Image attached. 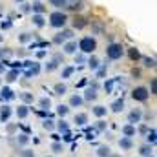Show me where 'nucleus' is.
Instances as JSON below:
<instances>
[{
  "label": "nucleus",
  "instance_id": "58836bf2",
  "mask_svg": "<svg viewBox=\"0 0 157 157\" xmlns=\"http://www.w3.org/2000/svg\"><path fill=\"white\" fill-rule=\"evenodd\" d=\"M42 128L48 130V132H53V130H55V121H51V119H44V121H42Z\"/></svg>",
  "mask_w": 157,
  "mask_h": 157
},
{
  "label": "nucleus",
  "instance_id": "4d7b16f0",
  "mask_svg": "<svg viewBox=\"0 0 157 157\" xmlns=\"http://www.w3.org/2000/svg\"><path fill=\"white\" fill-rule=\"evenodd\" d=\"M51 139H53V143H60V135H59V133H53Z\"/></svg>",
  "mask_w": 157,
  "mask_h": 157
},
{
  "label": "nucleus",
  "instance_id": "aec40b11",
  "mask_svg": "<svg viewBox=\"0 0 157 157\" xmlns=\"http://www.w3.org/2000/svg\"><path fill=\"white\" fill-rule=\"evenodd\" d=\"M144 139H146V144L155 146V143H157V132H155V128H148V132H146Z\"/></svg>",
  "mask_w": 157,
  "mask_h": 157
},
{
  "label": "nucleus",
  "instance_id": "dca6fc26",
  "mask_svg": "<svg viewBox=\"0 0 157 157\" xmlns=\"http://www.w3.org/2000/svg\"><path fill=\"white\" fill-rule=\"evenodd\" d=\"M91 113H93L97 119H102V117H106L108 108H106V106H102V104H97V106H93V108H91Z\"/></svg>",
  "mask_w": 157,
  "mask_h": 157
},
{
  "label": "nucleus",
  "instance_id": "79ce46f5",
  "mask_svg": "<svg viewBox=\"0 0 157 157\" xmlns=\"http://www.w3.org/2000/svg\"><path fill=\"white\" fill-rule=\"evenodd\" d=\"M148 93L150 95H155L157 93V78H150V88H148Z\"/></svg>",
  "mask_w": 157,
  "mask_h": 157
},
{
  "label": "nucleus",
  "instance_id": "0eeeda50",
  "mask_svg": "<svg viewBox=\"0 0 157 157\" xmlns=\"http://www.w3.org/2000/svg\"><path fill=\"white\" fill-rule=\"evenodd\" d=\"M73 39V29H68V28H62L59 33H55V37H53V44H57V46H62L66 40H71Z\"/></svg>",
  "mask_w": 157,
  "mask_h": 157
},
{
  "label": "nucleus",
  "instance_id": "423d86ee",
  "mask_svg": "<svg viewBox=\"0 0 157 157\" xmlns=\"http://www.w3.org/2000/svg\"><path fill=\"white\" fill-rule=\"evenodd\" d=\"M22 70H24V77H33V75H39L40 73V62H31V60H26L22 62Z\"/></svg>",
  "mask_w": 157,
  "mask_h": 157
},
{
  "label": "nucleus",
  "instance_id": "b1692460",
  "mask_svg": "<svg viewBox=\"0 0 157 157\" xmlns=\"http://www.w3.org/2000/svg\"><path fill=\"white\" fill-rule=\"evenodd\" d=\"M86 64H88V68H90L91 71H95V70L101 66V60H99V57H95V55H90V57L86 59Z\"/></svg>",
  "mask_w": 157,
  "mask_h": 157
},
{
  "label": "nucleus",
  "instance_id": "9d476101",
  "mask_svg": "<svg viewBox=\"0 0 157 157\" xmlns=\"http://www.w3.org/2000/svg\"><path fill=\"white\" fill-rule=\"evenodd\" d=\"M11 115H13V108L7 102L0 104V122H7L11 119Z\"/></svg>",
  "mask_w": 157,
  "mask_h": 157
},
{
  "label": "nucleus",
  "instance_id": "2eb2a0df",
  "mask_svg": "<svg viewBox=\"0 0 157 157\" xmlns=\"http://www.w3.org/2000/svg\"><path fill=\"white\" fill-rule=\"evenodd\" d=\"M82 7H84L82 6V0H68V4H66V9L68 11H73V13H78Z\"/></svg>",
  "mask_w": 157,
  "mask_h": 157
},
{
  "label": "nucleus",
  "instance_id": "1a4fd4ad",
  "mask_svg": "<svg viewBox=\"0 0 157 157\" xmlns=\"http://www.w3.org/2000/svg\"><path fill=\"white\" fill-rule=\"evenodd\" d=\"M143 115H144V113H143V110H141V108H133V110L128 113L126 122H128V124H133V126H137V124L143 121Z\"/></svg>",
  "mask_w": 157,
  "mask_h": 157
},
{
  "label": "nucleus",
  "instance_id": "4c0bfd02",
  "mask_svg": "<svg viewBox=\"0 0 157 157\" xmlns=\"http://www.w3.org/2000/svg\"><path fill=\"white\" fill-rule=\"evenodd\" d=\"M31 40H33V35H31V33H26V31H24V33L18 35V42H20V44H29Z\"/></svg>",
  "mask_w": 157,
  "mask_h": 157
},
{
  "label": "nucleus",
  "instance_id": "4468645a",
  "mask_svg": "<svg viewBox=\"0 0 157 157\" xmlns=\"http://www.w3.org/2000/svg\"><path fill=\"white\" fill-rule=\"evenodd\" d=\"M84 104V99H82V95L80 93H75V95H71L70 97V102H68V106L70 108H80Z\"/></svg>",
  "mask_w": 157,
  "mask_h": 157
},
{
  "label": "nucleus",
  "instance_id": "052dcab7",
  "mask_svg": "<svg viewBox=\"0 0 157 157\" xmlns=\"http://www.w3.org/2000/svg\"><path fill=\"white\" fill-rule=\"evenodd\" d=\"M2 39H4V37H2V35H0V42H2Z\"/></svg>",
  "mask_w": 157,
  "mask_h": 157
},
{
  "label": "nucleus",
  "instance_id": "49530a36",
  "mask_svg": "<svg viewBox=\"0 0 157 157\" xmlns=\"http://www.w3.org/2000/svg\"><path fill=\"white\" fill-rule=\"evenodd\" d=\"M57 68H59V64H55L53 60H48V62H46V71H48V73H51V71H55Z\"/></svg>",
  "mask_w": 157,
  "mask_h": 157
},
{
  "label": "nucleus",
  "instance_id": "7c9ffc66",
  "mask_svg": "<svg viewBox=\"0 0 157 157\" xmlns=\"http://www.w3.org/2000/svg\"><path fill=\"white\" fill-rule=\"evenodd\" d=\"M55 130H59V133H66V132H70V124L64 119H60L55 122Z\"/></svg>",
  "mask_w": 157,
  "mask_h": 157
},
{
  "label": "nucleus",
  "instance_id": "bb28decb",
  "mask_svg": "<svg viewBox=\"0 0 157 157\" xmlns=\"http://www.w3.org/2000/svg\"><path fill=\"white\" fill-rule=\"evenodd\" d=\"M44 11H46V6H44V2H40V0H35V2L31 4V13L44 15Z\"/></svg>",
  "mask_w": 157,
  "mask_h": 157
},
{
  "label": "nucleus",
  "instance_id": "09e8293b",
  "mask_svg": "<svg viewBox=\"0 0 157 157\" xmlns=\"http://www.w3.org/2000/svg\"><path fill=\"white\" fill-rule=\"evenodd\" d=\"M95 135H97V132H95L93 128H86V139H88V141L95 139Z\"/></svg>",
  "mask_w": 157,
  "mask_h": 157
},
{
  "label": "nucleus",
  "instance_id": "864d4df0",
  "mask_svg": "<svg viewBox=\"0 0 157 157\" xmlns=\"http://www.w3.org/2000/svg\"><path fill=\"white\" fill-rule=\"evenodd\" d=\"M137 130V133H141V135H146V132H148V126L146 124H141L139 128H135Z\"/></svg>",
  "mask_w": 157,
  "mask_h": 157
},
{
  "label": "nucleus",
  "instance_id": "37998d69",
  "mask_svg": "<svg viewBox=\"0 0 157 157\" xmlns=\"http://www.w3.org/2000/svg\"><path fill=\"white\" fill-rule=\"evenodd\" d=\"M51 60H53L55 64L60 66V64H64V55H62V53H55V55L51 57Z\"/></svg>",
  "mask_w": 157,
  "mask_h": 157
},
{
  "label": "nucleus",
  "instance_id": "bf43d9fd",
  "mask_svg": "<svg viewBox=\"0 0 157 157\" xmlns=\"http://www.w3.org/2000/svg\"><path fill=\"white\" fill-rule=\"evenodd\" d=\"M110 157H122V155H119V154H112Z\"/></svg>",
  "mask_w": 157,
  "mask_h": 157
},
{
  "label": "nucleus",
  "instance_id": "ea45409f",
  "mask_svg": "<svg viewBox=\"0 0 157 157\" xmlns=\"http://www.w3.org/2000/svg\"><path fill=\"white\" fill-rule=\"evenodd\" d=\"M17 143H18L20 146H26V144L29 143V135H28V133H18V135H17Z\"/></svg>",
  "mask_w": 157,
  "mask_h": 157
},
{
  "label": "nucleus",
  "instance_id": "393cba45",
  "mask_svg": "<svg viewBox=\"0 0 157 157\" xmlns=\"http://www.w3.org/2000/svg\"><path fill=\"white\" fill-rule=\"evenodd\" d=\"M18 97H20L22 104H28V106L35 101V95H33L31 91H20V93H18Z\"/></svg>",
  "mask_w": 157,
  "mask_h": 157
},
{
  "label": "nucleus",
  "instance_id": "cd10ccee",
  "mask_svg": "<svg viewBox=\"0 0 157 157\" xmlns=\"http://www.w3.org/2000/svg\"><path fill=\"white\" fill-rule=\"evenodd\" d=\"M86 26H88V20H86L84 17L77 15V17L73 18V29H84Z\"/></svg>",
  "mask_w": 157,
  "mask_h": 157
},
{
  "label": "nucleus",
  "instance_id": "2f4dec72",
  "mask_svg": "<svg viewBox=\"0 0 157 157\" xmlns=\"http://www.w3.org/2000/svg\"><path fill=\"white\" fill-rule=\"evenodd\" d=\"M73 122H75L77 126H86V124H88V113H75Z\"/></svg>",
  "mask_w": 157,
  "mask_h": 157
},
{
  "label": "nucleus",
  "instance_id": "a19ab883",
  "mask_svg": "<svg viewBox=\"0 0 157 157\" xmlns=\"http://www.w3.org/2000/svg\"><path fill=\"white\" fill-rule=\"evenodd\" d=\"M49 4H51L53 7H57V9H66L68 0H49Z\"/></svg>",
  "mask_w": 157,
  "mask_h": 157
},
{
  "label": "nucleus",
  "instance_id": "680f3d73",
  "mask_svg": "<svg viewBox=\"0 0 157 157\" xmlns=\"http://www.w3.org/2000/svg\"><path fill=\"white\" fill-rule=\"evenodd\" d=\"M0 86H2V78H0Z\"/></svg>",
  "mask_w": 157,
  "mask_h": 157
},
{
  "label": "nucleus",
  "instance_id": "8fccbe9b",
  "mask_svg": "<svg viewBox=\"0 0 157 157\" xmlns=\"http://www.w3.org/2000/svg\"><path fill=\"white\" fill-rule=\"evenodd\" d=\"M7 62H9L7 59H2V60H0V77L6 73V70H7Z\"/></svg>",
  "mask_w": 157,
  "mask_h": 157
},
{
  "label": "nucleus",
  "instance_id": "13d9d810",
  "mask_svg": "<svg viewBox=\"0 0 157 157\" xmlns=\"http://www.w3.org/2000/svg\"><path fill=\"white\" fill-rule=\"evenodd\" d=\"M132 75H133V77H139V75H141V71H139V70H133V71H132Z\"/></svg>",
  "mask_w": 157,
  "mask_h": 157
},
{
  "label": "nucleus",
  "instance_id": "c9c22d12",
  "mask_svg": "<svg viewBox=\"0 0 157 157\" xmlns=\"http://www.w3.org/2000/svg\"><path fill=\"white\" fill-rule=\"evenodd\" d=\"M73 73H75V66H64L62 71H60V77L62 78H70Z\"/></svg>",
  "mask_w": 157,
  "mask_h": 157
},
{
  "label": "nucleus",
  "instance_id": "20e7f679",
  "mask_svg": "<svg viewBox=\"0 0 157 157\" xmlns=\"http://www.w3.org/2000/svg\"><path fill=\"white\" fill-rule=\"evenodd\" d=\"M99 82L97 80H91L90 84H88V88L84 90V95H82V99H84V102L88 101V102H93V101H97V97H99Z\"/></svg>",
  "mask_w": 157,
  "mask_h": 157
},
{
  "label": "nucleus",
  "instance_id": "5701e85b",
  "mask_svg": "<svg viewBox=\"0 0 157 157\" xmlns=\"http://www.w3.org/2000/svg\"><path fill=\"white\" fill-rule=\"evenodd\" d=\"M110 110L113 112V113H121L122 110H124V99L121 97V99H115L112 104H110Z\"/></svg>",
  "mask_w": 157,
  "mask_h": 157
},
{
  "label": "nucleus",
  "instance_id": "de8ad7c7",
  "mask_svg": "<svg viewBox=\"0 0 157 157\" xmlns=\"http://www.w3.org/2000/svg\"><path fill=\"white\" fill-rule=\"evenodd\" d=\"M86 59H88V57H86L84 53H75V64H84Z\"/></svg>",
  "mask_w": 157,
  "mask_h": 157
},
{
  "label": "nucleus",
  "instance_id": "c85d7f7f",
  "mask_svg": "<svg viewBox=\"0 0 157 157\" xmlns=\"http://www.w3.org/2000/svg\"><path fill=\"white\" fill-rule=\"evenodd\" d=\"M106 128H108V124H106V121H104V119H97V121L93 122V130H95L97 133L106 132Z\"/></svg>",
  "mask_w": 157,
  "mask_h": 157
},
{
  "label": "nucleus",
  "instance_id": "a18cd8bd",
  "mask_svg": "<svg viewBox=\"0 0 157 157\" xmlns=\"http://www.w3.org/2000/svg\"><path fill=\"white\" fill-rule=\"evenodd\" d=\"M13 28V22L11 20H0V29L2 31H7V29H11Z\"/></svg>",
  "mask_w": 157,
  "mask_h": 157
},
{
  "label": "nucleus",
  "instance_id": "6ab92c4d",
  "mask_svg": "<svg viewBox=\"0 0 157 157\" xmlns=\"http://www.w3.org/2000/svg\"><path fill=\"white\" fill-rule=\"evenodd\" d=\"M121 132H122V137H135V133H137L135 126L133 124H128V122L121 128Z\"/></svg>",
  "mask_w": 157,
  "mask_h": 157
},
{
  "label": "nucleus",
  "instance_id": "9b49d317",
  "mask_svg": "<svg viewBox=\"0 0 157 157\" xmlns=\"http://www.w3.org/2000/svg\"><path fill=\"white\" fill-rule=\"evenodd\" d=\"M77 49H78V46H77V40H66L64 44H62V51H64V55H75L77 53Z\"/></svg>",
  "mask_w": 157,
  "mask_h": 157
},
{
  "label": "nucleus",
  "instance_id": "f03ea898",
  "mask_svg": "<svg viewBox=\"0 0 157 157\" xmlns=\"http://www.w3.org/2000/svg\"><path fill=\"white\" fill-rule=\"evenodd\" d=\"M78 51L80 53H84V55H93V51L97 49V40L95 37H82V39L78 40Z\"/></svg>",
  "mask_w": 157,
  "mask_h": 157
},
{
  "label": "nucleus",
  "instance_id": "72a5a7b5",
  "mask_svg": "<svg viewBox=\"0 0 157 157\" xmlns=\"http://www.w3.org/2000/svg\"><path fill=\"white\" fill-rule=\"evenodd\" d=\"M39 108L42 112H48V110L51 108V99H49V97H42L39 101Z\"/></svg>",
  "mask_w": 157,
  "mask_h": 157
},
{
  "label": "nucleus",
  "instance_id": "ddd939ff",
  "mask_svg": "<svg viewBox=\"0 0 157 157\" xmlns=\"http://www.w3.org/2000/svg\"><path fill=\"white\" fill-rule=\"evenodd\" d=\"M31 22H33V26H35V28H39V29H42V28L48 24L46 17H44V15H37V13H33V15H31Z\"/></svg>",
  "mask_w": 157,
  "mask_h": 157
},
{
  "label": "nucleus",
  "instance_id": "f704fd0d",
  "mask_svg": "<svg viewBox=\"0 0 157 157\" xmlns=\"http://www.w3.org/2000/svg\"><path fill=\"white\" fill-rule=\"evenodd\" d=\"M68 113H70V106H68V104H59V106H57V115L60 119H64Z\"/></svg>",
  "mask_w": 157,
  "mask_h": 157
},
{
  "label": "nucleus",
  "instance_id": "a878e982",
  "mask_svg": "<svg viewBox=\"0 0 157 157\" xmlns=\"http://www.w3.org/2000/svg\"><path fill=\"white\" fill-rule=\"evenodd\" d=\"M119 146H121V150H132V148H133L132 137H121V139H119Z\"/></svg>",
  "mask_w": 157,
  "mask_h": 157
},
{
  "label": "nucleus",
  "instance_id": "5fc2aeb1",
  "mask_svg": "<svg viewBox=\"0 0 157 157\" xmlns=\"http://www.w3.org/2000/svg\"><path fill=\"white\" fill-rule=\"evenodd\" d=\"M46 55H48V51H46V49H39V51L35 53V57H37V59H44Z\"/></svg>",
  "mask_w": 157,
  "mask_h": 157
},
{
  "label": "nucleus",
  "instance_id": "603ef678",
  "mask_svg": "<svg viewBox=\"0 0 157 157\" xmlns=\"http://www.w3.org/2000/svg\"><path fill=\"white\" fill-rule=\"evenodd\" d=\"M20 157H35V152L29 150V148H24V150L20 152Z\"/></svg>",
  "mask_w": 157,
  "mask_h": 157
},
{
  "label": "nucleus",
  "instance_id": "6e6d98bb",
  "mask_svg": "<svg viewBox=\"0 0 157 157\" xmlns=\"http://www.w3.org/2000/svg\"><path fill=\"white\" fill-rule=\"evenodd\" d=\"M24 13H28V11H31V6H28V4H22V7H20Z\"/></svg>",
  "mask_w": 157,
  "mask_h": 157
},
{
  "label": "nucleus",
  "instance_id": "4be33fe9",
  "mask_svg": "<svg viewBox=\"0 0 157 157\" xmlns=\"http://www.w3.org/2000/svg\"><path fill=\"white\" fill-rule=\"evenodd\" d=\"M18 75H20L18 70H6L4 80H6V82H15V80H18Z\"/></svg>",
  "mask_w": 157,
  "mask_h": 157
},
{
  "label": "nucleus",
  "instance_id": "6e6552de",
  "mask_svg": "<svg viewBox=\"0 0 157 157\" xmlns=\"http://www.w3.org/2000/svg\"><path fill=\"white\" fill-rule=\"evenodd\" d=\"M132 99L137 101V102H144L150 99V93H148V88L146 86H135L132 90Z\"/></svg>",
  "mask_w": 157,
  "mask_h": 157
},
{
  "label": "nucleus",
  "instance_id": "f257e3e1",
  "mask_svg": "<svg viewBox=\"0 0 157 157\" xmlns=\"http://www.w3.org/2000/svg\"><path fill=\"white\" fill-rule=\"evenodd\" d=\"M68 15L64 13V11H60V9H57V11H53L51 15H49V26L51 28H55V29H62V28H66V24H68Z\"/></svg>",
  "mask_w": 157,
  "mask_h": 157
},
{
  "label": "nucleus",
  "instance_id": "e2e57ef3",
  "mask_svg": "<svg viewBox=\"0 0 157 157\" xmlns=\"http://www.w3.org/2000/svg\"><path fill=\"white\" fill-rule=\"evenodd\" d=\"M46 157H51V155H46Z\"/></svg>",
  "mask_w": 157,
  "mask_h": 157
},
{
  "label": "nucleus",
  "instance_id": "a211bd4d",
  "mask_svg": "<svg viewBox=\"0 0 157 157\" xmlns=\"http://www.w3.org/2000/svg\"><path fill=\"white\" fill-rule=\"evenodd\" d=\"M126 53H128V57H130V60H133V62H137V60H141V51H139V48H135V46H132V48H128L126 49Z\"/></svg>",
  "mask_w": 157,
  "mask_h": 157
},
{
  "label": "nucleus",
  "instance_id": "e433bc0d",
  "mask_svg": "<svg viewBox=\"0 0 157 157\" xmlns=\"http://www.w3.org/2000/svg\"><path fill=\"white\" fill-rule=\"evenodd\" d=\"M141 60L144 62V68H148V70L155 68V57H141Z\"/></svg>",
  "mask_w": 157,
  "mask_h": 157
},
{
  "label": "nucleus",
  "instance_id": "c03bdc74",
  "mask_svg": "<svg viewBox=\"0 0 157 157\" xmlns=\"http://www.w3.org/2000/svg\"><path fill=\"white\" fill-rule=\"evenodd\" d=\"M62 150H64L62 143H53V144H51V152H53V154H62Z\"/></svg>",
  "mask_w": 157,
  "mask_h": 157
},
{
  "label": "nucleus",
  "instance_id": "3c124183",
  "mask_svg": "<svg viewBox=\"0 0 157 157\" xmlns=\"http://www.w3.org/2000/svg\"><path fill=\"white\" fill-rule=\"evenodd\" d=\"M11 55V49H7V48H0V60L2 59H7Z\"/></svg>",
  "mask_w": 157,
  "mask_h": 157
},
{
  "label": "nucleus",
  "instance_id": "39448f33",
  "mask_svg": "<svg viewBox=\"0 0 157 157\" xmlns=\"http://www.w3.org/2000/svg\"><path fill=\"white\" fill-rule=\"evenodd\" d=\"M124 86V78L122 77H113V78H108L104 82V91L110 95V93H115L117 90H121Z\"/></svg>",
  "mask_w": 157,
  "mask_h": 157
},
{
  "label": "nucleus",
  "instance_id": "c756f323",
  "mask_svg": "<svg viewBox=\"0 0 157 157\" xmlns=\"http://www.w3.org/2000/svg\"><path fill=\"white\" fill-rule=\"evenodd\" d=\"M154 150H155V146H152V144H143L139 148V152H141L143 157H152L154 155Z\"/></svg>",
  "mask_w": 157,
  "mask_h": 157
},
{
  "label": "nucleus",
  "instance_id": "7ed1b4c3",
  "mask_svg": "<svg viewBox=\"0 0 157 157\" xmlns=\"http://www.w3.org/2000/svg\"><path fill=\"white\" fill-rule=\"evenodd\" d=\"M106 57H108L110 60H121V59L124 57V48H122V44H119V42H110V44L106 46Z\"/></svg>",
  "mask_w": 157,
  "mask_h": 157
},
{
  "label": "nucleus",
  "instance_id": "412c9836",
  "mask_svg": "<svg viewBox=\"0 0 157 157\" xmlns=\"http://www.w3.org/2000/svg\"><path fill=\"white\" fill-rule=\"evenodd\" d=\"M95 155L97 157H110L112 155V148H110L108 144H101V146H97Z\"/></svg>",
  "mask_w": 157,
  "mask_h": 157
},
{
  "label": "nucleus",
  "instance_id": "f8f14e48",
  "mask_svg": "<svg viewBox=\"0 0 157 157\" xmlns=\"http://www.w3.org/2000/svg\"><path fill=\"white\" fill-rule=\"evenodd\" d=\"M15 99V91L9 88V86H4L2 90H0V101L2 102H9V101H13Z\"/></svg>",
  "mask_w": 157,
  "mask_h": 157
},
{
  "label": "nucleus",
  "instance_id": "f3484780",
  "mask_svg": "<svg viewBox=\"0 0 157 157\" xmlns=\"http://www.w3.org/2000/svg\"><path fill=\"white\" fill-rule=\"evenodd\" d=\"M15 115L18 119H26L29 115V106H28V104H18L17 110H15Z\"/></svg>",
  "mask_w": 157,
  "mask_h": 157
},
{
  "label": "nucleus",
  "instance_id": "473e14b6",
  "mask_svg": "<svg viewBox=\"0 0 157 157\" xmlns=\"http://www.w3.org/2000/svg\"><path fill=\"white\" fill-rule=\"evenodd\" d=\"M53 91H55V95H66L68 93V86L64 82H59V84L53 86Z\"/></svg>",
  "mask_w": 157,
  "mask_h": 157
}]
</instances>
